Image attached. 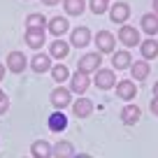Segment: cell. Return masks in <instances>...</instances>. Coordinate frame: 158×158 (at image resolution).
Listing matches in <instances>:
<instances>
[{
  "mask_svg": "<svg viewBox=\"0 0 158 158\" xmlns=\"http://www.w3.org/2000/svg\"><path fill=\"white\" fill-rule=\"evenodd\" d=\"M100 63H102V54L100 51H91V54H84L77 60V70L84 74H95L100 70Z\"/></svg>",
  "mask_w": 158,
  "mask_h": 158,
  "instance_id": "cell-1",
  "label": "cell"
},
{
  "mask_svg": "<svg viewBox=\"0 0 158 158\" xmlns=\"http://www.w3.org/2000/svg\"><path fill=\"white\" fill-rule=\"evenodd\" d=\"M95 47H98L100 54H114V49H116V37H114L109 30H98V35H95Z\"/></svg>",
  "mask_w": 158,
  "mask_h": 158,
  "instance_id": "cell-2",
  "label": "cell"
},
{
  "mask_svg": "<svg viewBox=\"0 0 158 158\" xmlns=\"http://www.w3.org/2000/svg\"><path fill=\"white\" fill-rule=\"evenodd\" d=\"M118 42H123V47H135V44H139L142 40H139V30L135 28V26H128V23H123L121 28H118Z\"/></svg>",
  "mask_w": 158,
  "mask_h": 158,
  "instance_id": "cell-3",
  "label": "cell"
},
{
  "mask_svg": "<svg viewBox=\"0 0 158 158\" xmlns=\"http://www.w3.org/2000/svg\"><path fill=\"white\" fill-rule=\"evenodd\" d=\"M51 105L56 109H65L68 105H72V91L65 89V86H56L51 91Z\"/></svg>",
  "mask_w": 158,
  "mask_h": 158,
  "instance_id": "cell-4",
  "label": "cell"
},
{
  "mask_svg": "<svg viewBox=\"0 0 158 158\" xmlns=\"http://www.w3.org/2000/svg\"><path fill=\"white\" fill-rule=\"evenodd\" d=\"M93 81H95V86H98L100 91H109V89L116 86V74H114V70H102L100 68L98 72H95Z\"/></svg>",
  "mask_w": 158,
  "mask_h": 158,
  "instance_id": "cell-5",
  "label": "cell"
},
{
  "mask_svg": "<svg viewBox=\"0 0 158 158\" xmlns=\"http://www.w3.org/2000/svg\"><path fill=\"white\" fill-rule=\"evenodd\" d=\"M28 68V58L23 56V51H10L7 54V70L14 74H21Z\"/></svg>",
  "mask_w": 158,
  "mask_h": 158,
  "instance_id": "cell-6",
  "label": "cell"
},
{
  "mask_svg": "<svg viewBox=\"0 0 158 158\" xmlns=\"http://www.w3.org/2000/svg\"><path fill=\"white\" fill-rule=\"evenodd\" d=\"M89 86H91V77H89V74H84V72H79V70H77V72L70 77V91H72V93L84 95Z\"/></svg>",
  "mask_w": 158,
  "mask_h": 158,
  "instance_id": "cell-7",
  "label": "cell"
},
{
  "mask_svg": "<svg viewBox=\"0 0 158 158\" xmlns=\"http://www.w3.org/2000/svg\"><path fill=\"white\" fill-rule=\"evenodd\" d=\"M70 44L77 47V49H84L86 44H91V30L86 26H79L70 33Z\"/></svg>",
  "mask_w": 158,
  "mask_h": 158,
  "instance_id": "cell-8",
  "label": "cell"
},
{
  "mask_svg": "<svg viewBox=\"0 0 158 158\" xmlns=\"http://www.w3.org/2000/svg\"><path fill=\"white\" fill-rule=\"evenodd\" d=\"M30 158H54V147L47 139H35L30 144Z\"/></svg>",
  "mask_w": 158,
  "mask_h": 158,
  "instance_id": "cell-9",
  "label": "cell"
},
{
  "mask_svg": "<svg viewBox=\"0 0 158 158\" xmlns=\"http://www.w3.org/2000/svg\"><path fill=\"white\" fill-rule=\"evenodd\" d=\"M116 95L121 100H126V102H130V100L137 95V86H135L133 79H121L116 84Z\"/></svg>",
  "mask_w": 158,
  "mask_h": 158,
  "instance_id": "cell-10",
  "label": "cell"
},
{
  "mask_svg": "<svg viewBox=\"0 0 158 158\" xmlns=\"http://www.w3.org/2000/svg\"><path fill=\"white\" fill-rule=\"evenodd\" d=\"M130 16V7L128 2H116V5L109 7V19L114 21V23H126Z\"/></svg>",
  "mask_w": 158,
  "mask_h": 158,
  "instance_id": "cell-11",
  "label": "cell"
},
{
  "mask_svg": "<svg viewBox=\"0 0 158 158\" xmlns=\"http://www.w3.org/2000/svg\"><path fill=\"white\" fill-rule=\"evenodd\" d=\"M68 54H70V42L56 37L54 42H51V47H49V56H51V58H56V60H63Z\"/></svg>",
  "mask_w": 158,
  "mask_h": 158,
  "instance_id": "cell-12",
  "label": "cell"
},
{
  "mask_svg": "<svg viewBox=\"0 0 158 158\" xmlns=\"http://www.w3.org/2000/svg\"><path fill=\"white\" fill-rule=\"evenodd\" d=\"M72 112H74V116L86 118L93 112V102H91L89 98H77V100H72Z\"/></svg>",
  "mask_w": 158,
  "mask_h": 158,
  "instance_id": "cell-13",
  "label": "cell"
},
{
  "mask_svg": "<svg viewBox=\"0 0 158 158\" xmlns=\"http://www.w3.org/2000/svg\"><path fill=\"white\" fill-rule=\"evenodd\" d=\"M30 68H33L37 74L49 72L51 70V56L49 54H35L33 58H30Z\"/></svg>",
  "mask_w": 158,
  "mask_h": 158,
  "instance_id": "cell-14",
  "label": "cell"
},
{
  "mask_svg": "<svg viewBox=\"0 0 158 158\" xmlns=\"http://www.w3.org/2000/svg\"><path fill=\"white\" fill-rule=\"evenodd\" d=\"M139 116H142V109H139L137 105H126V107L121 109V121H123L126 126H135L139 121Z\"/></svg>",
  "mask_w": 158,
  "mask_h": 158,
  "instance_id": "cell-15",
  "label": "cell"
},
{
  "mask_svg": "<svg viewBox=\"0 0 158 158\" xmlns=\"http://www.w3.org/2000/svg\"><path fill=\"white\" fill-rule=\"evenodd\" d=\"M139 23H142V30L149 35V37L158 35V14H156V12H149V14H144L142 19H139Z\"/></svg>",
  "mask_w": 158,
  "mask_h": 158,
  "instance_id": "cell-16",
  "label": "cell"
},
{
  "mask_svg": "<svg viewBox=\"0 0 158 158\" xmlns=\"http://www.w3.org/2000/svg\"><path fill=\"white\" fill-rule=\"evenodd\" d=\"M130 60H133V56H130L128 49L114 51V54H112V68H114V70H126V68H130V65H133Z\"/></svg>",
  "mask_w": 158,
  "mask_h": 158,
  "instance_id": "cell-17",
  "label": "cell"
},
{
  "mask_svg": "<svg viewBox=\"0 0 158 158\" xmlns=\"http://www.w3.org/2000/svg\"><path fill=\"white\" fill-rule=\"evenodd\" d=\"M139 51H142V58L144 60L156 58V56H158V40H153V37L142 40V42H139Z\"/></svg>",
  "mask_w": 158,
  "mask_h": 158,
  "instance_id": "cell-18",
  "label": "cell"
},
{
  "mask_svg": "<svg viewBox=\"0 0 158 158\" xmlns=\"http://www.w3.org/2000/svg\"><path fill=\"white\" fill-rule=\"evenodd\" d=\"M68 30H70V23H68L65 16H54V19L49 21V33L54 35V37H63Z\"/></svg>",
  "mask_w": 158,
  "mask_h": 158,
  "instance_id": "cell-19",
  "label": "cell"
},
{
  "mask_svg": "<svg viewBox=\"0 0 158 158\" xmlns=\"http://www.w3.org/2000/svg\"><path fill=\"white\" fill-rule=\"evenodd\" d=\"M49 23L44 14H40V12H33V14L26 16V30H44V26Z\"/></svg>",
  "mask_w": 158,
  "mask_h": 158,
  "instance_id": "cell-20",
  "label": "cell"
},
{
  "mask_svg": "<svg viewBox=\"0 0 158 158\" xmlns=\"http://www.w3.org/2000/svg\"><path fill=\"white\" fill-rule=\"evenodd\" d=\"M149 72H151V68H149V60H135V63L130 65V74H133L135 81H142V79H147Z\"/></svg>",
  "mask_w": 158,
  "mask_h": 158,
  "instance_id": "cell-21",
  "label": "cell"
},
{
  "mask_svg": "<svg viewBox=\"0 0 158 158\" xmlns=\"http://www.w3.org/2000/svg\"><path fill=\"white\" fill-rule=\"evenodd\" d=\"M54 158H74V147L68 139H60L54 144Z\"/></svg>",
  "mask_w": 158,
  "mask_h": 158,
  "instance_id": "cell-22",
  "label": "cell"
},
{
  "mask_svg": "<svg viewBox=\"0 0 158 158\" xmlns=\"http://www.w3.org/2000/svg\"><path fill=\"white\" fill-rule=\"evenodd\" d=\"M44 42V30H26V44L30 49H42Z\"/></svg>",
  "mask_w": 158,
  "mask_h": 158,
  "instance_id": "cell-23",
  "label": "cell"
},
{
  "mask_svg": "<svg viewBox=\"0 0 158 158\" xmlns=\"http://www.w3.org/2000/svg\"><path fill=\"white\" fill-rule=\"evenodd\" d=\"M63 10L70 16H79L86 10V0H63Z\"/></svg>",
  "mask_w": 158,
  "mask_h": 158,
  "instance_id": "cell-24",
  "label": "cell"
},
{
  "mask_svg": "<svg viewBox=\"0 0 158 158\" xmlns=\"http://www.w3.org/2000/svg\"><path fill=\"white\" fill-rule=\"evenodd\" d=\"M49 72H51V77H54V81H58V86L63 84V81H68V79H70V70L65 68L63 63L51 65V70H49Z\"/></svg>",
  "mask_w": 158,
  "mask_h": 158,
  "instance_id": "cell-25",
  "label": "cell"
},
{
  "mask_svg": "<svg viewBox=\"0 0 158 158\" xmlns=\"http://www.w3.org/2000/svg\"><path fill=\"white\" fill-rule=\"evenodd\" d=\"M49 126H51V130H63L65 126H68V118L63 116V109H58L56 114H51V118H49Z\"/></svg>",
  "mask_w": 158,
  "mask_h": 158,
  "instance_id": "cell-26",
  "label": "cell"
},
{
  "mask_svg": "<svg viewBox=\"0 0 158 158\" xmlns=\"http://www.w3.org/2000/svg\"><path fill=\"white\" fill-rule=\"evenodd\" d=\"M89 5H91V12H93V14H98V16H100V14H105V12L109 10L107 0H91Z\"/></svg>",
  "mask_w": 158,
  "mask_h": 158,
  "instance_id": "cell-27",
  "label": "cell"
},
{
  "mask_svg": "<svg viewBox=\"0 0 158 158\" xmlns=\"http://www.w3.org/2000/svg\"><path fill=\"white\" fill-rule=\"evenodd\" d=\"M7 109H10V100L5 98V100H2V102H0V114H5Z\"/></svg>",
  "mask_w": 158,
  "mask_h": 158,
  "instance_id": "cell-28",
  "label": "cell"
},
{
  "mask_svg": "<svg viewBox=\"0 0 158 158\" xmlns=\"http://www.w3.org/2000/svg\"><path fill=\"white\" fill-rule=\"evenodd\" d=\"M151 112H153V116H158V98L151 100Z\"/></svg>",
  "mask_w": 158,
  "mask_h": 158,
  "instance_id": "cell-29",
  "label": "cell"
},
{
  "mask_svg": "<svg viewBox=\"0 0 158 158\" xmlns=\"http://www.w3.org/2000/svg\"><path fill=\"white\" fill-rule=\"evenodd\" d=\"M60 0H42V5H47V7H54V5H58Z\"/></svg>",
  "mask_w": 158,
  "mask_h": 158,
  "instance_id": "cell-30",
  "label": "cell"
},
{
  "mask_svg": "<svg viewBox=\"0 0 158 158\" xmlns=\"http://www.w3.org/2000/svg\"><path fill=\"white\" fill-rule=\"evenodd\" d=\"M74 158H93V156H89V153H74Z\"/></svg>",
  "mask_w": 158,
  "mask_h": 158,
  "instance_id": "cell-31",
  "label": "cell"
},
{
  "mask_svg": "<svg viewBox=\"0 0 158 158\" xmlns=\"http://www.w3.org/2000/svg\"><path fill=\"white\" fill-rule=\"evenodd\" d=\"M2 77H5V65L0 63V81H2Z\"/></svg>",
  "mask_w": 158,
  "mask_h": 158,
  "instance_id": "cell-32",
  "label": "cell"
},
{
  "mask_svg": "<svg viewBox=\"0 0 158 158\" xmlns=\"http://www.w3.org/2000/svg\"><path fill=\"white\" fill-rule=\"evenodd\" d=\"M153 98H158V81L153 84Z\"/></svg>",
  "mask_w": 158,
  "mask_h": 158,
  "instance_id": "cell-33",
  "label": "cell"
},
{
  "mask_svg": "<svg viewBox=\"0 0 158 158\" xmlns=\"http://www.w3.org/2000/svg\"><path fill=\"white\" fill-rule=\"evenodd\" d=\"M151 5H153V12H156V14H158V0H153Z\"/></svg>",
  "mask_w": 158,
  "mask_h": 158,
  "instance_id": "cell-34",
  "label": "cell"
},
{
  "mask_svg": "<svg viewBox=\"0 0 158 158\" xmlns=\"http://www.w3.org/2000/svg\"><path fill=\"white\" fill-rule=\"evenodd\" d=\"M5 98H7V95H5V91L0 89V102H2V100H5Z\"/></svg>",
  "mask_w": 158,
  "mask_h": 158,
  "instance_id": "cell-35",
  "label": "cell"
}]
</instances>
